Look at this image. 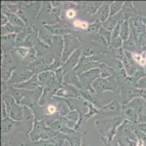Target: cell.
Listing matches in <instances>:
<instances>
[{"label": "cell", "instance_id": "obj_7", "mask_svg": "<svg viewBox=\"0 0 146 146\" xmlns=\"http://www.w3.org/2000/svg\"><path fill=\"white\" fill-rule=\"evenodd\" d=\"M129 25L128 20L123 19L121 26L120 37L124 41H127L129 37Z\"/></svg>", "mask_w": 146, "mask_h": 146}, {"label": "cell", "instance_id": "obj_12", "mask_svg": "<svg viewBox=\"0 0 146 146\" xmlns=\"http://www.w3.org/2000/svg\"><path fill=\"white\" fill-rule=\"evenodd\" d=\"M127 108H124V115L130 119L137 118V116H136L137 112L135 111V110L132 107L129 106V105H127Z\"/></svg>", "mask_w": 146, "mask_h": 146}, {"label": "cell", "instance_id": "obj_11", "mask_svg": "<svg viewBox=\"0 0 146 146\" xmlns=\"http://www.w3.org/2000/svg\"><path fill=\"white\" fill-rule=\"evenodd\" d=\"M6 14L8 16V20L10 21L11 24L24 27L25 24L21 21V18H20L18 16H17L15 14H13V13H7Z\"/></svg>", "mask_w": 146, "mask_h": 146}, {"label": "cell", "instance_id": "obj_1", "mask_svg": "<svg viewBox=\"0 0 146 146\" xmlns=\"http://www.w3.org/2000/svg\"><path fill=\"white\" fill-rule=\"evenodd\" d=\"M122 13L124 14V19L128 20L129 18H133L134 16H137L139 12L134 7L132 2H124V6L122 7Z\"/></svg>", "mask_w": 146, "mask_h": 146}, {"label": "cell", "instance_id": "obj_14", "mask_svg": "<svg viewBox=\"0 0 146 146\" xmlns=\"http://www.w3.org/2000/svg\"><path fill=\"white\" fill-rule=\"evenodd\" d=\"M99 34H100V35H101L102 37H104L105 40L107 41L108 43H111V35H112V34L111 33V32L106 30V29H104V28L102 26L99 31Z\"/></svg>", "mask_w": 146, "mask_h": 146}, {"label": "cell", "instance_id": "obj_16", "mask_svg": "<svg viewBox=\"0 0 146 146\" xmlns=\"http://www.w3.org/2000/svg\"><path fill=\"white\" fill-rule=\"evenodd\" d=\"M136 86L137 88H140L141 90H143V89L146 90V76L141 77V78L138 80Z\"/></svg>", "mask_w": 146, "mask_h": 146}, {"label": "cell", "instance_id": "obj_10", "mask_svg": "<svg viewBox=\"0 0 146 146\" xmlns=\"http://www.w3.org/2000/svg\"><path fill=\"white\" fill-rule=\"evenodd\" d=\"M13 124L14 123L12 120H9V119H4L2 120V135H5V134L8 133L10 131L13 129Z\"/></svg>", "mask_w": 146, "mask_h": 146}, {"label": "cell", "instance_id": "obj_8", "mask_svg": "<svg viewBox=\"0 0 146 146\" xmlns=\"http://www.w3.org/2000/svg\"><path fill=\"white\" fill-rule=\"evenodd\" d=\"M124 2H114L110 5V17L115 16L121 11L123 6Z\"/></svg>", "mask_w": 146, "mask_h": 146}, {"label": "cell", "instance_id": "obj_24", "mask_svg": "<svg viewBox=\"0 0 146 146\" xmlns=\"http://www.w3.org/2000/svg\"><path fill=\"white\" fill-rule=\"evenodd\" d=\"M142 20H143V22L145 24H146V18H143V19Z\"/></svg>", "mask_w": 146, "mask_h": 146}, {"label": "cell", "instance_id": "obj_23", "mask_svg": "<svg viewBox=\"0 0 146 146\" xmlns=\"http://www.w3.org/2000/svg\"><path fill=\"white\" fill-rule=\"evenodd\" d=\"M2 25L4 26L5 24H7V18H6L5 16V15H2Z\"/></svg>", "mask_w": 146, "mask_h": 146}, {"label": "cell", "instance_id": "obj_6", "mask_svg": "<svg viewBox=\"0 0 146 146\" xmlns=\"http://www.w3.org/2000/svg\"><path fill=\"white\" fill-rule=\"evenodd\" d=\"M10 116L11 118L15 120H21L23 119V110L18 104L13 103L12 104L11 110L10 112Z\"/></svg>", "mask_w": 146, "mask_h": 146}, {"label": "cell", "instance_id": "obj_3", "mask_svg": "<svg viewBox=\"0 0 146 146\" xmlns=\"http://www.w3.org/2000/svg\"><path fill=\"white\" fill-rule=\"evenodd\" d=\"M110 15V6L108 3H103L97 13L96 17L100 22L105 23L107 21Z\"/></svg>", "mask_w": 146, "mask_h": 146}, {"label": "cell", "instance_id": "obj_4", "mask_svg": "<svg viewBox=\"0 0 146 146\" xmlns=\"http://www.w3.org/2000/svg\"><path fill=\"white\" fill-rule=\"evenodd\" d=\"M110 83L107 80H105L103 79H97L92 83V86L95 90L98 92H104L106 90H111L112 88L109 86Z\"/></svg>", "mask_w": 146, "mask_h": 146}, {"label": "cell", "instance_id": "obj_5", "mask_svg": "<svg viewBox=\"0 0 146 146\" xmlns=\"http://www.w3.org/2000/svg\"><path fill=\"white\" fill-rule=\"evenodd\" d=\"M129 106L132 107L137 112H138V114H140L143 111L145 110V109L146 108V102L145 101H144V100L141 98H136L128 104Z\"/></svg>", "mask_w": 146, "mask_h": 146}, {"label": "cell", "instance_id": "obj_20", "mask_svg": "<svg viewBox=\"0 0 146 146\" xmlns=\"http://www.w3.org/2000/svg\"><path fill=\"white\" fill-rule=\"evenodd\" d=\"M68 117L69 118V119H71V120H76L78 118V115L76 114V112H71L70 114H68Z\"/></svg>", "mask_w": 146, "mask_h": 146}, {"label": "cell", "instance_id": "obj_19", "mask_svg": "<svg viewBox=\"0 0 146 146\" xmlns=\"http://www.w3.org/2000/svg\"><path fill=\"white\" fill-rule=\"evenodd\" d=\"M137 120L139 122H142V124H146V115L140 113L137 115Z\"/></svg>", "mask_w": 146, "mask_h": 146}, {"label": "cell", "instance_id": "obj_2", "mask_svg": "<svg viewBox=\"0 0 146 146\" xmlns=\"http://www.w3.org/2000/svg\"><path fill=\"white\" fill-rule=\"evenodd\" d=\"M122 15H116L113 17H110L107 21L103 24V27L106 29V30L109 31V32H113V29L116 28L118 24L122 21Z\"/></svg>", "mask_w": 146, "mask_h": 146}, {"label": "cell", "instance_id": "obj_22", "mask_svg": "<svg viewBox=\"0 0 146 146\" xmlns=\"http://www.w3.org/2000/svg\"><path fill=\"white\" fill-rule=\"evenodd\" d=\"M91 54H92V50L90 48H87V50H85V52H84V55L85 56H90Z\"/></svg>", "mask_w": 146, "mask_h": 146}, {"label": "cell", "instance_id": "obj_21", "mask_svg": "<svg viewBox=\"0 0 146 146\" xmlns=\"http://www.w3.org/2000/svg\"><path fill=\"white\" fill-rule=\"evenodd\" d=\"M138 126L140 129V130L146 134V124H138Z\"/></svg>", "mask_w": 146, "mask_h": 146}, {"label": "cell", "instance_id": "obj_9", "mask_svg": "<svg viewBox=\"0 0 146 146\" xmlns=\"http://www.w3.org/2000/svg\"><path fill=\"white\" fill-rule=\"evenodd\" d=\"M103 4V2H93V3H92L86 10L85 13L87 15H93L97 12H98Z\"/></svg>", "mask_w": 146, "mask_h": 146}, {"label": "cell", "instance_id": "obj_13", "mask_svg": "<svg viewBox=\"0 0 146 146\" xmlns=\"http://www.w3.org/2000/svg\"><path fill=\"white\" fill-rule=\"evenodd\" d=\"M80 54H81V50H79V49L77 50H76V51L73 53L72 56H71V58H70V59L68 60V61L66 63V64H68L69 63H72L73 66H75L76 64L78 63L79 59V57H80Z\"/></svg>", "mask_w": 146, "mask_h": 146}, {"label": "cell", "instance_id": "obj_15", "mask_svg": "<svg viewBox=\"0 0 146 146\" xmlns=\"http://www.w3.org/2000/svg\"><path fill=\"white\" fill-rule=\"evenodd\" d=\"M101 23L98 19L96 20L95 23H93L92 24L88 26V32H95L100 31V28H101Z\"/></svg>", "mask_w": 146, "mask_h": 146}, {"label": "cell", "instance_id": "obj_18", "mask_svg": "<svg viewBox=\"0 0 146 146\" xmlns=\"http://www.w3.org/2000/svg\"><path fill=\"white\" fill-rule=\"evenodd\" d=\"M10 72H11V69H2V78L5 81L8 80L10 77Z\"/></svg>", "mask_w": 146, "mask_h": 146}, {"label": "cell", "instance_id": "obj_17", "mask_svg": "<svg viewBox=\"0 0 146 146\" xmlns=\"http://www.w3.org/2000/svg\"><path fill=\"white\" fill-rule=\"evenodd\" d=\"M117 108H118L117 104H116L115 102H113L112 103H111V104H109L108 105L105 107L104 108H103L102 110H103V112H107V111H114L117 110Z\"/></svg>", "mask_w": 146, "mask_h": 146}]
</instances>
